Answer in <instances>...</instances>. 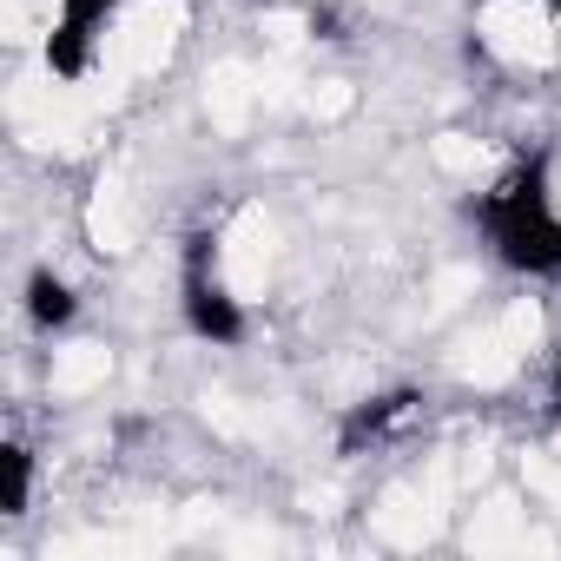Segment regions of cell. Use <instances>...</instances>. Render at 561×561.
<instances>
[{
  "label": "cell",
  "instance_id": "7",
  "mask_svg": "<svg viewBox=\"0 0 561 561\" xmlns=\"http://www.w3.org/2000/svg\"><path fill=\"white\" fill-rule=\"evenodd\" d=\"M311 34H324V41H337V14H331V8H318V14H311Z\"/></svg>",
  "mask_w": 561,
  "mask_h": 561
},
{
  "label": "cell",
  "instance_id": "8",
  "mask_svg": "<svg viewBox=\"0 0 561 561\" xmlns=\"http://www.w3.org/2000/svg\"><path fill=\"white\" fill-rule=\"evenodd\" d=\"M554 390H561V364H554Z\"/></svg>",
  "mask_w": 561,
  "mask_h": 561
},
{
  "label": "cell",
  "instance_id": "4",
  "mask_svg": "<svg viewBox=\"0 0 561 561\" xmlns=\"http://www.w3.org/2000/svg\"><path fill=\"white\" fill-rule=\"evenodd\" d=\"M27 311H34V324H67L73 318V291L60 285L54 271H41L34 285H27Z\"/></svg>",
  "mask_w": 561,
  "mask_h": 561
},
{
  "label": "cell",
  "instance_id": "1",
  "mask_svg": "<svg viewBox=\"0 0 561 561\" xmlns=\"http://www.w3.org/2000/svg\"><path fill=\"white\" fill-rule=\"evenodd\" d=\"M482 225H489L495 251H502L515 271H561V218L548 211L541 159H528L522 172H508V179L482 198Z\"/></svg>",
  "mask_w": 561,
  "mask_h": 561
},
{
  "label": "cell",
  "instance_id": "3",
  "mask_svg": "<svg viewBox=\"0 0 561 561\" xmlns=\"http://www.w3.org/2000/svg\"><path fill=\"white\" fill-rule=\"evenodd\" d=\"M113 14V0H67V14H60V27H54V41H47V60H54V73H80L87 67V41H93V27Z\"/></svg>",
  "mask_w": 561,
  "mask_h": 561
},
{
  "label": "cell",
  "instance_id": "6",
  "mask_svg": "<svg viewBox=\"0 0 561 561\" xmlns=\"http://www.w3.org/2000/svg\"><path fill=\"white\" fill-rule=\"evenodd\" d=\"M27 508V449H8V515Z\"/></svg>",
  "mask_w": 561,
  "mask_h": 561
},
{
  "label": "cell",
  "instance_id": "2",
  "mask_svg": "<svg viewBox=\"0 0 561 561\" xmlns=\"http://www.w3.org/2000/svg\"><path fill=\"white\" fill-rule=\"evenodd\" d=\"M205 257H211V238H192V271H185V318H192V331L198 337H211V344H238L244 337V318H238V305L205 277Z\"/></svg>",
  "mask_w": 561,
  "mask_h": 561
},
{
  "label": "cell",
  "instance_id": "5",
  "mask_svg": "<svg viewBox=\"0 0 561 561\" xmlns=\"http://www.w3.org/2000/svg\"><path fill=\"white\" fill-rule=\"evenodd\" d=\"M410 403H416V397H410V390H403V397H383V403H364V410H357V416H351V423H344V449H357V443H364V436H377V430H383V423H390V416H403V410H410Z\"/></svg>",
  "mask_w": 561,
  "mask_h": 561
}]
</instances>
